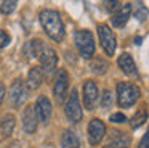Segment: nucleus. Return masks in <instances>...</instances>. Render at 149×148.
Returning <instances> with one entry per match:
<instances>
[{
  "label": "nucleus",
  "instance_id": "obj_1",
  "mask_svg": "<svg viewBox=\"0 0 149 148\" xmlns=\"http://www.w3.org/2000/svg\"><path fill=\"white\" fill-rule=\"evenodd\" d=\"M40 24H42L43 31L47 32L52 40L61 42L64 39V23H63L61 16L55 10H43L40 11Z\"/></svg>",
  "mask_w": 149,
  "mask_h": 148
},
{
  "label": "nucleus",
  "instance_id": "obj_2",
  "mask_svg": "<svg viewBox=\"0 0 149 148\" xmlns=\"http://www.w3.org/2000/svg\"><path fill=\"white\" fill-rule=\"evenodd\" d=\"M74 42H75V47H77L82 58H85V60L93 58L96 45H95V39H93L91 31H88V29H79L74 34Z\"/></svg>",
  "mask_w": 149,
  "mask_h": 148
},
{
  "label": "nucleus",
  "instance_id": "obj_3",
  "mask_svg": "<svg viewBox=\"0 0 149 148\" xmlns=\"http://www.w3.org/2000/svg\"><path fill=\"white\" fill-rule=\"evenodd\" d=\"M139 90L138 85L130 82H119L117 84V103L120 108H132L139 98Z\"/></svg>",
  "mask_w": 149,
  "mask_h": 148
},
{
  "label": "nucleus",
  "instance_id": "obj_4",
  "mask_svg": "<svg viewBox=\"0 0 149 148\" xmlns=\"http://www.w3.org/2000/svg\"><path fill=\"white\" fill-rule=\"evenodd\" d=\"M64 113L68 116V119L71 122H80L82 121V106H80V100H79V93L75 89H72V92L69 93L68 97V101H66V106H64Z\"/></svg>",
  "mask_w": 149,
  "mask_h": 148
},
{
  "label": "nucleus",
  "instance_id": "obj_5",
  "mask_svg": "<svg viewBox=\"0 0 149 148\" xmlns=\"http://www.w3.org/2000/svg\"><path fill=\"white\" fill-rule=\"evenodd\" d=\"M98 35H100V42H101L104 53L107 56H112L116 53V47H117L116 34L111 31V27L107 24H100L98 26Z\"/></svg>",
  "mask_w": 149,
  "mask_h": 148
},
{
  "label": "nucleus",
  "instance_id": "obj_6",
  "mask_svg": "<svg viewBox=\"0 0 149 148\" xmlns=\"http://www.w3.org/2000/svg\"><path fill=\"white\" fill-rule=\"evenodd\" d=\"M68 90H69V74L66 69H59L56 74V80H55V87H53V93L58 103H63L68 97Z\"/></svg>",
  "mask_w": 149,
  "mask_h": 148
},
{
  "label": "nucleus",
  "instance_id": "obj_7",
  "mask_svg": "<svg viewBox=\"0 0 149 148\" xmlns=\"http://www.w3.org/2000/svg\"><path fill=\"white\" fill-rule=\"evenodd\" d=\"M39 60H40V63H42L43 74H53L55 73L56 64H58V55H56V51L53 50L52 47L45 45V47L42 48V51H40V55H39Z\"/></svg>",
  "mask_w": 149,
  "mask_h": 148
},
{
  "label": "nucleus",
  "instance_id": "obj_8",
  "mask_svg": "<svg viewBox=\"0 0 149 148\" xmlns=\"http://www.w3.org/2000/svg\"><path fill=\"white\" fill-rule=\"evenodd\" d=\"M8 98H10L11 106H15V108H19V106L27 100V90H26V87H24V84L21 82V80H15V82L11 84Z\"/></svg>",
  "mask_w": 149,
  "mask_h": 148
},
{
  "label": "nucleus",
  "instance_id": "obj_9",
  "mask_svg": "<svg viewBox=\"0 0 149 148\" xmlns=\"http://www.w3.org/2000/svg\"><path fill=\"white\" fill-rule=\"evenodd\" d=\"M106 135V125L101 119L93 118L88 124V140L91 145H98Z\"/></svg>",
  "mask_w": 149,
  "mask_h": 148
},
{
  "label": "nucleus",
  "instance_id": "obj_10",
  "mask_svg": "<svg viewBox=\"0 0 149 148\" xmlns=\"http://www.w3.org/2000/svg\"><path fill=\"white\" fill-rule=\"evenodd\" d=\"M98 95H100V92H98L96 84L90 79L85 80L84 82V105L88 111L95 109V105L98 101Z\"/></svg>",
  "mask_w": 149,
  "mask_h": 148
},
{
  "label": "nucleus",
  "instance_id": "obj_11",
  "mask_svg": "<svg viewBox=\"0 0 149 148\" xmlns=\"http://www.w3.org/2000/svg\"><path fill=\"white\" fill-rule=\"evenodd\" d=\"M36 114H37V118L40 119L42 122H48L50 121V118H52V113H53V106H52V101H50L48 98H47L45 95H42V97H39L37 98V103H36Z\"/></svg>",
  "mask_w": 149,
  "mask_h": 148
},
{
  "label": "nucleus",
  "instance_id": "obj_12",
  "mask_svg": "<svg viewBox=\"0 0 149 148\" xmlns=\"http://www.w3.org/2000/svg\"><path fill=\"white\" fill-rule=\"evenodd\" d=\"M37 121H39V118L36 114V108L32 105L26 106L23 111V127L26 134H34L37 130Z\"/></svg>",
  "mask_w": 149,
  "mask_h": 148
},
{
  "label": "nucleus",
  "instance_id": "obj_13",
  "mask_svg": "<svg viewBox=\"0 0 149 148\" xmlns=\"http://www.w3.org/2000/svg\"><path fill=\"white\" fill-rule=\"evenodd\" d=\"M117 64H119L120 71L127 76H138V68H136L135 61H133V56L128 53H122L117 60Z\"/></svg>",
  "mask_w": 149,
  "mask_h": 148
},
{
  "label": "nucleus",
  "instance_id": "obj_14",
  "mask_svg": "<svg viewBox=\"0 0 149 148\" xmlns=\"http://www.w3.org/2000/svg\"><path fill=\"white\" fill-rule=\"evenodd\" d=\"M130 16H132V3H127V5L120 6V8L117 10V13L112 16L111 23H112V26H116V27H123V26L128 23Z\"/></svg>",
  "mask_w": 149,
  "mask_h": 148
},
{
  "label": "nucleus",
  "instance_id": "obj_15",
  "mask_svg": "<svg viewBox=\"0 0 149 148\" xmlns=\"http://www.w3.org/2000/svg\"><path fill=\"white\" fill-rule=\"evenodd\" d=\"M43 82V71L42 68L34 66L31 68L29 74H27V87L29 89H39Z\"/></svg>",
  "mask_w": 149,
  "mask_h": 148
},
{
  "label": "nucleus",
  "instance_id": "obj_16",
  "mask_svg": "<svg viewBox=\"0 0 149 148\" xmlns=\"http://www.w3.org/2000/svg\"><path fill=\"white\" fill-rule=\"evenodd\" d=\"M15 124H16V121H15L13 114H5L3 118H2V121H0V132H2L3 138H8L13 134Z\"/></svg>",
  "mask_w": 149,
  "mask_h": 148
},
{
  "label": "nucleus",
  "instance_id": "obj_17",
  "mask_svg": "<svg viewBox=\"0 0 149 148\" xmlns=\"http://www.w3.org/2000/svg\"><path fill=\"white\" fill-rule=\"evenodd\" d=\"M61 148H80V142L75 132L64 130L61 135Z\"/></svg>",
  "mask_w": 149,
  "mask_h": 148
},
{
  "label": "nucleus",
  "instance_id": "obj_18",
  "mask_svg": "<svg viewBox=\"0 0 149 148\" xmlns=\"http://www.w3.org/2000/svg\"><path fill=\"white\" fill-rule=\"evenodd\" d=\"M130 143V138L127 137L123 132H114L112 138L104 148H127Z\"/></svg>",
  "mask_w": 149,
  "mask_h": 148
},
{
  "label": "nucleus",
  "instance_id": "obj_19",
  "mask_svg": "<svg viewBox=\"0 0 149 148\" xmlns=\"http://www.w3.org/2000/svg\"><path fill=\"white\" fill-rule=\"evenodd\" d=\"M146 121H148V111H146V108L143 106V108H139L138 111L133 114L132 121H130V125H132V129H138V127H141Z\"/></svg>",
  "mask_w": 149,
  "mask_h": 148
},
{
  "label": "nucleus",
  "instance_id": "obj_20",
  "mask_svg": "<svg viewBox=\"0 0 149 148\" xmlns=\"http://www.w3.org/2000/svg\"><path fill=\"white\" fill-rule=\"evenodd\" d=\"M91 69H93L95 74H104L107 69H109V63H107L106 60H103V58H95L93 61H91Z\"/></svg>",
  "mask_w": 149,
  "mask_h": 148
},
{
  "label": "nucleus",
  "instance_id": "obj_21",
  "mask_svg": "<svg viewBox=\"0 0 149 148\" xmlns=\"http://www.w3.org/2000/svg\"><path fill=\"white\" fill-rule=\"evenodd\" d=\"M112 103H114L112 92H111V90H104L103 95H101V101H100L101 108H103V109H109L111 106H112Z\"/></svg>",
  "mask_w": 149,
  "mask_h": 148
},
{
  "label": "nucleus",
  "instance_id": "obj_22",
  "mask_svg": "<svg viewBox=\"0 0 149 148\" xmlns=\"http://www.w3.org/2000/svg\"><path fill=\"white\" fill-rule=\"evenodd\" d=\"M148 15H149L148 8H146L141 2L136 3V6H135V16L138 18V21H144V19L148 18Z\"/></svg>",
  "mask_w": 149,
  "mask_h": 148
},
{
  "label": "nucleus",
  "instance_id": "obj_23",
  "mask_svg": "<svg viewBox=\"0 0 149 148\" xmlns=\"http://www.w3.org/2000/svg\"><path fill=\"white\" fill-rule=\"evenodd\" d=\"M16 5H18V2H15V0H10V2H2V5H0V13H3V15H10V13H13L15 10H16Z\"/></svg>",
  "mask_w": 149,
  "mask_h": 148
},
{
  "label": "nucleus",
  "instance_id": "obj_24",
  "mask_svg": "<svg viewBox=\"0 0 149 148\" xmlns=\"http://www.w3.org/2000/svg\"><path fill=\"white\" fill-rule=\"evenodd\" d=\"M10 40H11L10 34H8L7 31H3V29H0V48L7 47V45L10 44Z\"/></svg>",
  "mask_w": 149,
  "mask_h": 148
},
{
  "label": "nucleus",
  "instance_id": "obj_25",
  "mask_svg": "<svg viewBox=\"0 0 149 148\" xmlns=\"http://www.w3.org/2000/svg\"><path fill=\"white\" fill-rule=\"evenodd\" d=\"M125 121H127V116L123 113H114V114H111V122H114V124H122Z\"/></svg>",
  "mask_w": 149,
  "mask_h": 148
},
{
  "label": "nucleus",
  "instance_id": "obj_26",
  "mask_svg": "<svg viewBox=\"0 0 149 148\" xmlns=\"http://www.w3.org/2000/svg\"><path fill=\"white\" fill-rule=\"evenodd\" d=\"M138 148H149V129L146 130V134L143 135V138H141V142H139Z\"/></svg>",
  "mask_w": 149,
  "mask_h": 148
},
{
  "label": "nucleus",
  "instance_id": "obj_27",
  "mask_svg": "<svg viewBox=\"0 0 149 148\" xmlns=\"http://www.w3.org/2000/svg\"><path fill=\"white\" fill-rule=\"evenodd\" d=\"M104 5H106L107 11H114V10H119L120 6V2H104Z\"/></svg>",
  "mask_w": 149,
  "mask_h": 148
},
{
  "label": "nucleus",
  "instance_id": "obj_28",
  "mask_svg": "<svg viewBox=\"0 0 149 148\" xmlns=\"http://www.w3.org/2000/svg\"><path fill=\"white\" fill-rule=\"evenodd\" d=\"M3 98H5V87H3V85H0V105H2Z\"/></svg>",
  "mask_w": 149,
  "mask_h": 148
}]
</instances>
